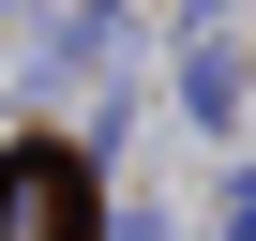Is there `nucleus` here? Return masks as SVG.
Returning a JSON list of instances; mask_svg holds the SVG:
<instances>
[{"label": "nucleus", "mask_w": 256, "mask_h": 241, "mask_svg": "<svg viewBox=\"0 0 256 241\" xmlns=\"http://www.w3.org/2000/svg\"><path fill=\"white\" fill-rule=\"evenodd\" d=\"M0 241H90V196H76L60 151H16L0 166Z\"/></svg>", "instance_id": "1"}, {"label": "nucleus", "mask_w": 256, "mask_h": 241, "mask_svg": "<svg viewBox=\"0 0 256 241\" xmlns=\"http://www.w3.org/2000/svg\"><path fill=\"white\" fill-rule=\"evenodd\" d=\"M181 106L226 136V106H241V60H226V46H181Z\"/></svg>", "instance_id": "2"}]
</instances>
